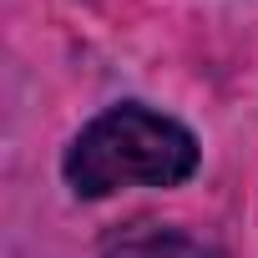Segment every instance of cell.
<instances>
[{
  "mask_svg": "<svg viewBox=\"0 0 258 258\" xmlns=\"http://www.w3.org/2000/svg\"><path fill=\"white\" fill-rule=\"evenodd\" d=\"M106 258H213V253L172 228H132L106 243Z\"/></svg>",
  "mask_w": 258,
  "mask_h": 258,
  "instance_id": "7a4b0ae2",
  "label": "cell"
},
{
  "mask_svg": "<svg viewBox=\"0 0 258 258\" xmlns=\"http://www.w3.org/2000/svg\"><path fill=\"white\" fill-rule=\"evenodd\" d=\"M192 167H198V142L177 121L147 106H116L96 116L66 152V182L81 198H106L126 182L172 187L192 177Z\"/></svg>",
  "mask_w": 258,
  "mask_h": 258,
  "instance_id": "6da1fadb",
  "label": "cell"
}]
</instances>
